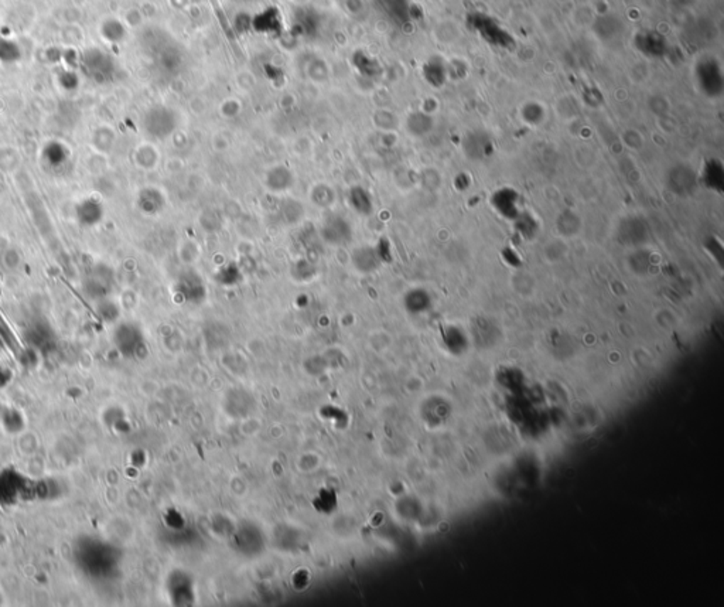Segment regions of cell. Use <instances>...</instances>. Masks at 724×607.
<instances>
[{
  "instance_id": "5bb4252c",
  "label": "cell",
  "mask_w": 724,
  "mask_h": 607,
  "mask_svg": "<svg viewBox=\"0 0 724 607\" xmlns=\"http://www.w3.org/2000/svg\"><path fill=\"white\" fill-rule=\"evenodd\" d=\"M215 281L220 284V285H224V286H234L237 284H239L244 278V274H242V269L238 264L235 262H228L225 265H222L217 274H215Z\"/></svg>"
},
{
  "instance_id": "3957f363",
  "label": "cell",
  "mask_w": 724,
  "mask_h": 607,
  "mask_svg": "<svg viewBox=\"0 0 724 607\" xmlns=\"http://www.w3.org/2000/svg\"><path fill=\"white\" fill-rule=\"evenodd\" d=\"M318 234L324 244L330 247H344L352 241L354 230L348 218L340 214H328L320 228Z\"/></svg>"
},
{
  "instance_id": "5b68a950",
  "label": "cell",
  "mask_w": 724,
  "mask_h": 607,
  "mask_svg": "<svg viewBox=\"0 0 724 607\" xmlns=\"http://www.w3.org/2000/svg\"><path fill=\"white\" fill-rule=\"evenodd\" d=\"M115 343L124 355H136L145 345L142 331L134 324H122L117 328Z\"/></svg>"
},
{
  "instance_id": "30bf717a",
  "label": "cell",
  "mask_w": 724,
  "mask_h": 607,
  "mask_svg": "<svg viewBox=\"0 0 724 607\" xmlns=\"http://www.w3.org/2000/svg\"><path fill=\"white\" fill-rule=\"evenodd\" d=\"M351 261H352L355 269L361 274H371V272L377 271L382 264V261L379 259V257L377 254L375 247H368V245L355 248L351 255Z\"/></svg>"
},
{
  "instance_id": "ac0fdd59",
  "label": "cell",
  "mask_w": 724,
  "mask_h": 607,
  "mask_svg": "<svg viewBox=\"0 0 724 607\" xmlns=\"http://www.w3.org/2000/svg\"><path fill=\"white\" fill-rule=\"evenodd\" d=\"M58 82H60L61 88H64L65 91H75L80 85V78L72 71H64L60 74Z\"/></svg>"
},
{
  "instance_id": "277c9868",
  "label": "cell",
  "mask_w": 724,
  "mask_h": 607,
  "mask_svg": "<svg viewBox=\"0 0 724 607\" xmlns=\"http://www.w3.org/2000/svg\"><path fill=\"white\" fill-rule=\"evenodd\" d=\"M75 220L81 227L92 228L99 225L105 218V205L95 197H85L75 205Z\"/></svg>"
},
{
  "instance_id": "d6986e66",
  "label": "cell",
  "mask_w": 724,
  "mask_h": 607,
  "mask_svg": "<svg viewBox=\"0 0 724 607\" xmlns=\"http://www.w3.org/2000/svg\"><path fill=\"white\" fill-rule=\"evenodd\" d=\"M375 249H377V254H378V257H379V259H381L382 262H389V261L392 259L391 247H389V242H388L387 240H381V241H378V244H377Z\"/></svg>"
},
{
  "instance_id": "ba28073f",
  "label": "cell",
  "mask_w": 724,
  "mask_h": 607,
  "mask_svg": "<svg viewBox=\"0 0 724 607\" xmlns=\"http://www.w3.org/2000/svg\"><path fill=\"white\" fill-rule=\"evenodd\" d=\"M166 195L164 193L154 186L144 187L136 197V205L139 211L145 215H157L166 208Z\"/></svg>"
},
{
  "instance_id": "8fae6325",
  "label": "cell",
  "mask_w": 724,
  "mask_h": 607,
  "mask_svg": "<svg viewBox=\"0 0 724 607\" xmlns=\"http://www.w3.org/2000/svg\"><path fill=\"white\" fill-rule=\"evenodd\" d=\"M41 160L50 168H60L70 160V149L58 141H51L44 145L41 151Z\"/></svg>"
},
{
  "instance_id": "8992f818",
  "label": "cell",
  "mask_w": 724,
  "mask_h": 607,
  "mask_svg": "<svg viewBox=\"0 0 724 607\" xmlns=\"http://www.w3.org/2000/svg\"><path fill=\"white\" fill-rule=\"evenodd\" d=\"M177 294L188 304H201L205 299V285L195 272H185L175 285Z\"/></svg>"
},
{
  "instance_id": "7c38bea8",
  "label": "cell",
  "mask_w": 724,
  "mask_h": 607,
  "mask_svg": "<svg viewBox=\"0 0 724 607\" xmlns=\"http://www.w3.org/2000/svg\"><path fill=\"white\" fill-rule=\"evenodd\" d=\"M114 279L112 271L109 267H105L102 264L95 265L92 271H90V275L87 278V289L91 292H99L111 285Z\"/></svg>"
},
{
  "instance_id": "52a82bcc",
  "label": "cell",
  "mask_w": 724,
  "mask_h": 607,
  "mask_svg": "<svg viewBox=\"0 0 724 607\" xmlns=\"http://www.w3.org/2000/svg\"><path fill=\"white\" fill-rule=\"evenodd\" d=\"M264 184L268 191L274 194H283L294 186V174L289 166L275 164L265 173Z\"/></svg>"
},
{
  "instance_id": "9a60e30c",
  "label": "cell",
  "mask_w": 724,
  "mask_h": 607,
  "mask_svg": "<svg viewBox=\"0 0 724 607\" xmlns=\"http://www.w3.org/2000/svg\"><path fill=\"white\" fill-rule=\"evenodd\" d=\"M101 34L105 40H108L111 43H117V41H122L126 37V28L122 21H119L117 18H109L102 23Z\"/></svg>"
},
{
  "instance_id": "e0dca14e",
  "label": "cell",
  "mask_w": 724,
  "mask_h": 607,
  "mask_svg": "<svg viewBox=\"0 0 724 607\" xmlns=\"http://www.w3.org/2000/svg\"><path fill=\"white\" fill-rule=\"evenodd\" d=\"M136 161L142 168H154L158 161V153L151 145H144L136 152Z\"/></svg>"
},
{
  "instance_id": "7a4b0ae2",
  "label": "cell",
  "mask_w": 724,
  "mask_h": 607,
  "mask_svg": "<svg viewBox=\"0 0 724 607\" xmlns=\"http://www.w3.org/2000/svg\"><path fill=\"white\" fill-rule=\"evenodd\" d=\"M142 125L150 138L163 141L174 134L177 128V117L173 109L164 105H156L146 112Z\"/></svg>"
},
{
  "instance_id": "2e32d148",
  "label": "cell",
  "mask_w": 724,
  "mask_h": 607,
  "mask_svg": "<svg viewBox=\"0 0 724 607\" xmlns=\"http://www.w3.org/2000/svg\"><path fill=\"white\" fill-rule=\"evenodd\" d=\"M21 55H23L21 48L16 41L6 37H0V63L11 64L18 61Z\"/></svg>"
},
{
  "instance_id": "6da1fadb",
  "label": "cell",
  "mask_w": 724,
  "mask_h": 607,
  "mask_svg": "<svg viewBox=\"0 0 724 607\" xmlns=\"http://www.w3.org/2000/svg\"><path fill=\"white\" fill-rule=\"evenodd\" d=\"M81 70L87 78L95 84H107L112 81L117 72V63L107 51L92 47L81 57Z\"/></svg>"
},
{
  "instance_id": "4fadbf2b",
  "label": "cell",
  "mask_w": 724,
  "mask_h": 607,
  "mask_svg": "<svg viewBox=\"0 0 724 607\" xmlns=\"http://www.w3.org/2000/svg\"><path fill=\"white\" fill-rule=\"evenodd\" d=\"M310 200L320 208H330L335 203V191L325 183H318L310 190Z\"/></svg>"
},
{
  "instance_id": "9c48e42d",
  "label": "cell",
  "mask_w": 724,
  "mask_h": 607,
  "mask_svg": "<svg viewBox=\"0 0 724 607\" xmlns=\"http://www.w3.org/2000/svg\"><path fill=\"white\" fill-rule=\"evenodd\" d=\"M348 204L358 215L369 217L374 213V197L364 186L355 184L350 188Z\"/></svg>"
}]
</instances>
